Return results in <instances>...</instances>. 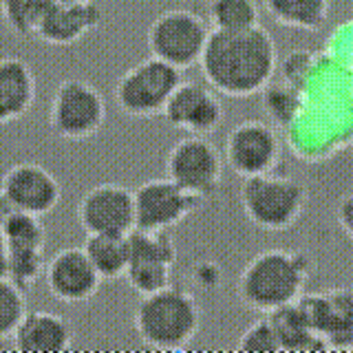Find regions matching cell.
<instances>
[{
    "label": "cell",
    "instance_id": "ffe728a7",
    "mask_svg": "<svg viewBox=\"0 0 353 353\" xmlns=\"http://www.w3.org/2000/svg\"><path fill=\"white\" fill-rule=\"evenodd\" d=\"M73 338L75 329L69 320L40 309V312H27L11 342L14 349L25 353H62L71 349Z\"/></svg>",
    "mask_w": 353,
    "mask_h": 353
},
{
    "label": "cell",
    "instance_id": "ac0fdd59",
    "mask_svg": "<svg viewBox=\"0 0 353 353\" xmlns=\"http://www.w3.org/2000/svg\"><path fill=\"white\" fill-rule=\"evenodd\" d=\"M102 7L93 3H55L36 33V38L51 47H71L91 36L102 25Z\"/></svg>",
    "mask_w": 353,
    "mask_h": 353
},
{
    "label": "cell",
    "instance_id": "4316f807",
    "mask_svg": "<svg viewBox=\"0 0 353 353\" xmlns=\"http://www.w3.org/2000/svg\"><path fill=\"white\" fill-rule=\"evenodd\" d=\"M263 104L268 115L279 121L281 126H287L290 121L296 117L298 108H301V93H298V86L287 84H279L272 86V82L263 88Z\"/></svg>",
    "mask_w": 353,
    "mask_h": 353
},
{
    "label": "cell",
    "instance_id": "8fae6325",
    "mask_svg": "<svg viewBox=\"0 0 353 353\" xmlns=\"http://www.w3.org/2000/svg\"><path fill=\"white\" fill-rule=\"evenodd\" d=\"M62 199V183L36 161L14 163L0 179V203L5 210L47 216Z\"/></svg>",
    "mask_w": 353,
    "mask_h": 353
},
{
    "label": "cell",
    "instance_id": "7c38bea8",
    "mask_svg": "<svg viewBox=\"0 0 353 353\" xmlns=\"http://www.w3.org/2000/svg\"><path fill=\"white\" fill-rule=\"evenodd\" d=\"M223 161L241 179L276 170L281 161V137L276 128L261 119H245L230 130Z\"/></svg>",
    "mask_w": 353,
    "mask_h": 353
},
{
    "label": "cell",
    "instance_id": "44dd1931",
    "mask_svg": "<svg viewBox=\"0 0 353 353\" xmlns=\"http://www.w3.org/2000/svg\"><path fill=\"white\" fill-rule=\"evenodd\" d=\"M272 325L276 329V336L281 340L283 351H292V353H314V351H325L327 345L320 336L314 331L312 323L305 314V309L301 303H292L285 305L276 312L268 314Z\"/></svg>",
    "mask_w": 353,
    "mask_h": 353
},
{
    "label": "cell",
    "instance_id": "7a4b0ae2",
    "mask_svg": "<svg viewBox=\"0 0 353 353\" xmlns=\"http://www.w3.org/2000/svg\"><path fill=\"white\" fill-rule=\"evenodd\" d=\"M314 263L298 250H265L241 270L236 281L239 301L252 312L272 314L296 303L312 279Z\"/></svg>",
    "mask_w": 353,
    "mask_h": 353
},
{
    "label": "cell",
    "instance_id": "277c9868",
    "mask_svg": "<svg viewBox=\"0 0 353 353\" xmlns=\"http://www.w3.org/2000/svg\"><path fill=\"white\" fill-rule=\"evenodd\" d=\"M239 201L250 223L265 232H285L303 216L309 192L303 181L272 170L245 176L239 188Z\"/></svg>",
    "mask_w": 353,
    "mask_h": 353
},
{
    "label": "cell",
    "instance_id": "484cf974",
    "mask_svg": "<svg viewBox=\"0 0 353 353\" xmlns=\"http://www.w3.org/2000/svg\"><path fill=\"white\" fill-rule=\"evenodd\" d=\"M27 312V292L20 290L9 276H0V342L14 338Z\"/></svg>",
    "mask_w": 353,
    "mask_h": 353
},
{
    "label": "cell",
    "instance_id": "9c48e42d",
    "mask_svg": "<svg viewBox=\"0 0 353 353\" xmlns=\"http://www.w3.org/2000/svg\"><path fill=\"white\" fill-rule=\"evenodd\" d=\"M165 176L190 194L205 199L223 179V157L208 137L188 135L165 154Z\"/></svg>",
    "mask_w": 353,
    "mask_h": 353
},
{
    "label": "cell",
    "instance_id": "6da1fadb",
    "mask_svg": "<svg viewBox=\"0 0 353 353\" xmlns=\"http://www.w3.org/2000/svg\"><path fill=\"white\" fill-rule=\"evenodd\" d=\"M276 42L261 25L245 31H212L199 69L203 80L225 97H252L274 80Z\"/></svg>",
    "mask_w": 353,
    "mask_h": 353
},
{
    "label": "cell",
    "instance_id": "e0dca14e",
    "mask_svg": "<svg viewBox=\"0 0 353 353\" xmlns=\"http://www.w3.org/2000/svg\"><path fill=\"white\" fill-rule=\"evenodd\" d=\"M298 303L327 349H353V290L303 294Z\"/></svg>",
    "mask_w": 353,
    "mask_h": 353
},
{
    "label": "cell",
    "instance_id": "f546056e",
    "mask_svg": "<svg viewBox=\"0 0 353 353\" xmlns=\"http://www.w3.org/2000/svg\"><path fill=\"white\" fill-rule=\"evenodd\" d=\"M0 276H7V239H5V208L0 203Z\"/></svg>",
    "mask_w": 353,
    "mask_h": 353
},
{
    "label": "cell",
    "instance_id": "2e32d148",
    "mask_svg": "<svg viewBox=\"0 0 353 353\" xmlns=\"http://www.w3.org/2000/svg\"><path fill=\"white\" fill-rule=\"evenodd\" d=\"M44 283L55 301L64 305H84L97 296L102 276L84 248H62L47 261Z\"/></svg>",
    "mask_w": 353,
    "mask_h": 353
},
{
    "label": "cell",
    "instance_id": "4fadbf2b",
    "mask_svg": "<svg viewBox=\"0 0 353 353\" xmlns=\"http://www.w3.org/2000/svg\"><path fill=\"white\" fill-rule=\"evenodd\" d=\"M135 230H172L190 216L201 199L183 190L168 176L148 179L135 190Z\"/></svg>",
    "mask_w": 353,
    "mask_h": 353
},
{
    "label": "cell",
    "instance_id": "ba28073f",
    "mask_svg": "<svg viewBox=\"0 0 353 353\" xmlns=\"http://www.w3.org/2000/svg\"><path fill=\"white\" fill-rule=\"evenodd\" d=\"M179 250L172 230H135L130 232V263L126 283L132 292L146 296L172 285V274Z\"/></svg>",
    "mask_w": 353,
    "mask_h": 353
},
{
    "label": "cell",
    "instance_id": "9a60e30c",
    "mask_svg": "<svg viewBox=\"0 0 353 353\" xmlns=\"http://www.w3.org/2000/svg\"><path fill=\"white\" fill-rule=\"evenodd\" d=\"M161 117L168 121V126L188 135L210 137L223 124L225 110L219 93L208 82L183 80L170 95Z\"/></svg>",
    "mask_w": 353,
    "mask_h": 353
},
{
    "label": "cell",
    "instance_id": "83f0119b",
    "mask_svg": "<svg viewBox=\"0 0 353 353\" xmlns=\"http://www.w3.org/2000/svg\"><path fill=\"white\" fill-rule=\"evenodd\" d=\"M239 351H250V353H279L283 351L281 340L276 336V329L272 325L270 316L254 320V323L243 331L239 338Z\"/></svg>",
    "mask_w": 353,
    "mask_h": 353
},
{
    "label": "cell",
    "instance_id": "f1b7e54d",
    "mask_svg": "<svg viewBox=\"0 0 353 353\" xmlns=\"http://www.w3.org/2000/svg\"><path fill=\"white\" fill-rule=\"evenodd\" d=\"M336 221L342 230V234H345L351 243H353V192L345 194L338 201L336 205Z\"/></svg>",
    "mask_w": 353,
    "mask_h": 353
},
{
    "label": "cell",
    "instance_id": "52a82bcc",
    "mask_svg": "<svg viewBox=\"0 0 353 353\" xmlns=\"http://www.w3.org/2000/svg\"><path fill=\"white\" fill-rule=\"evenodd\" d=\"M106 124V102L99 88L80 77L62 80L49 108L51 132L60 139L80 141L97 135Z\"/></svg>",
    "mask_w": 353,
    "mask_h": 353
},
{
    "label": "cell",
    "instance_id": "4dcf8cb0",
    "mask_svg": "<svg viewBox=\"0 0 353 353\" xmlns=\"http://www.w3.org/2000/svg\"><path fill=\"white\" fill-rule=\"evenodd\" d=\"M60 3H93V0H60Z\"/></svg>",
    "mask_w": 353,
    "mask_h": 353
},
{
    "label": "cell",
    "instance_id": "5b68a950",
    "mask_svg": "<svg viewBox=\"0 0 353 353\" xmlns=\"http://www.w3.org/2000/svg\"><path fill=\"white\" fill-rule=\"evenodd\" d=\"M183 82V71L154 55L132 64L119 75L113 88V99L119 113L135 119H150L163 115L174 88Z\"/></svg>",
    "mask_w": 353,
    "mask_h": 353
},
{
    "label": "cell",
    "instance_id": "d6986e66",
    "mask_svg": "<svg viewBox=\"0 0 353 353\" xmlns=\"http://www.w3.org/2000/svg\"><path fill=\"white\" fill-rule=\"evenodd\" d=\"M38 80L31 64L18 55L0 58V126L22 119L36 104Z\"/></svg>",
    "mask_w": 353,
    "mask_h": 353
},
{
    "label": "cell",
    "instance_id": "7402d4cb",
    "mask_svg": "<svg viewBox=\"0 0 353 353\" xmlns=\"http://www.w3.org/2000/svg\"><path fill=\"white\" fill-rule=\"evenodd\" d=\"M102 281L124 279L130 263V234H88L82 245Z\"/></svg>",
    "mask_w": 353,
    "mask_h": 353
},
{
    "label": "cell",
    "instance_id": "cb8c5ba5",
    "mask_svg": "<svg viewBox=\"0 0 353 353\" xmlns=\"http://www.w3.org/2000/svg\"><path fill=\"white\" fill-rule=\"evenodd\" d=\"M205 20L212 31H245L261 25V7L256 0H212Z\"/></svg>",
    "mask_w": 353,
    "mask_h": 353
},
{
    "label": "cell",
    "instance_id": "5bb4252c",
    "mask_svg": "<svg viewBox=\"0 0 353 353\" xmlns=\"http://www.w3.org/2000/svg\"><path fill=\"white\" fill-rule=\"evenodd\" d=\"M77 221L88 234H121L135 232V192L121 183H99L77 203Z\"/></svg>",
    "mask_w": 353,
    "mask_h": 353
},
{
    "label": "cell",
    "instance_id": "603a6c76",
    "mask_svg": "<svg viewBox=\"0 0 353 353\" xmlns=\"http://www.w3.org/2000/svg\"><path fill=\"white\" fill-rule=\"evenodd\" d=\"M276 25L301 31H318L325 27L331 0H263Z\"/></svg>",
    "mask_w": 353,
    "mask_h": 353
},
{
    "label": "cell",
    "instance_id": "30bf717a",
    "mask_svg": "<svg viewBox=\"0 0 353 353\" xmlns=\"http://www.w3.org/2000/svg\"><path fill=\"white\" fill-rule=\"evenodd\" d=\"M5 239H7V276L27 294L44 276V248L47 230L42 216L5 210Z\"/></svg>",
    "mask_w": 353,
    "mask_h": 353
},
{
    "label": "cell",
    "instance_id": "8992f818",
    "mask_svg": "<svg viewBox=\"0 0 353 353\" xmlns=\"http://www.w3.org/2000/svg\"><path fill=\"white\" fill-rule=\"evenodd\" d=\"M210 33L212 29L203 16L190 9H168L152 20L146 44L150 55L185 71L199 66Z\"/></svg>",
    "mask_w": 353,
    "mask_h": 353
},
{
    "label": "cell",
    "instance_id": "3957f363",
    "mask_svg": "<svg viewBox=\"0 0 353 353\" xmlns=\"http://www.w3.org/2000/svg\"><path fill=\"white\" fill-rule=\"evenodd\" d=\"M132 327L143 345L152 349H183L199 334L201 309L190 292L172 283L139 298L132 314Z\"/></svg>",
    "mask_w": 353,
    "mask_h": 353
},
{
    "label": "cell",
    "instance_id": "d4e9b609",
    "mask_svg": "<svg viewBox=\"0 0 353 353\" xmlns=\"http://www.w3.org/2000/svg\"><path fill=\"white\" fill-rule=\"evenodd\" d=\"M58 0H0V16L18 38H36V33Z\"/></svg>",
    "mask_w": 353,
    "mask_h": 353
}]
</instances>
